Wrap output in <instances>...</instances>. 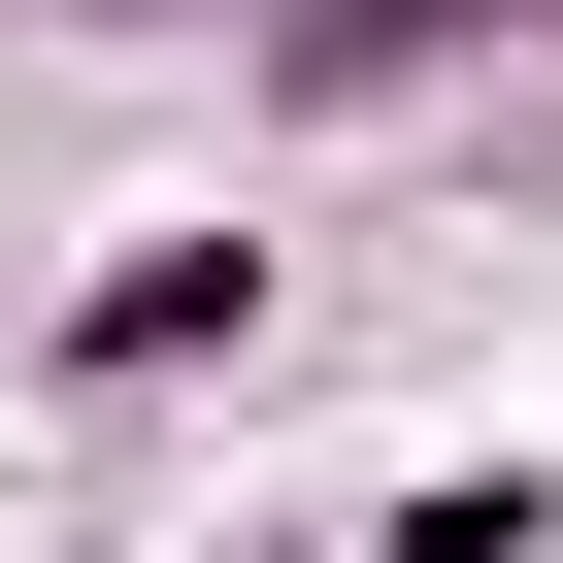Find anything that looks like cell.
<instances>
[{
  "label": "cell",
  "mask_w": 563,
  "mask_h": 563,
  "mask_svg": "<svg viewBox=\"0 0 563 563\" xmlns=\"http://www.w3.org/2000/svg\"><path fill=\"white\" fill-rule=\"evenodd\" d=\"M464 34H530V0H299V34H265V67H299V100H431Z\"/></svg>",
  "instance_id": "cell-2"
},
{
  "label": "cell",
  "mask_w": 563,
  "mask_h": 563,
  "mask_svg": "<svg viewBox=\"0 0 563 563\" xmlns=\"http://www.w3.org/2000/svg\"><path fill=\"white\" fill-rule=\"evenodd\" d=\"M365 563H563V464H431V497H398Z\"/></svg>",
  "instance_id": "cell-3"
},
{
  "label": "cell",
  "mask_w": 563,
  "mask_h": 563,
  "mask_svg": "<svg viewBox=\"0 0 563 563\" xmlns=\"http://www.w3.org/2000/svg\"><path fill=\"white\" fill-rule=\"evenodd\" d=\"M265 332V232H133L100 299H67V398H166V365H232Z\"/></svg>",
  "instance_id": "cell-1"
}]
</instances>
